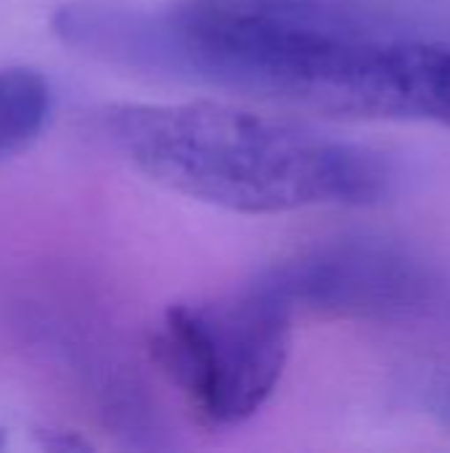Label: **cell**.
Returning <instances> with one entry per match:
<instances>
[{
    "instance_id": "obj_1",
    "label": "cell",
    "mask_w": 450,
    "mask_h": 453,
    "mask_svg": "<svg viewBox=\"0 0 450 453\" xmlns=\"http://www.w3.org/2000/svg\"><path fill=\"white\" fill-rule=\"evenodd\" d=\"M53 32L95 61L297 109L450 127V40L374 27L318 0H80Z\"/></svg>"
},
{
    "instance_id": "obj_3",
    "label": "cell",
    "mask_w": 450,
    "mask_h": 453,
    "mask_svg": "<svg viewBox=\"0 0 450 453\" xmlns=\"http://www.w3.org/2000/svg\"><path fill=\"white\" fill-rule=\"evenodd\" d=\"M294 311L255 279L233 295L172 305L151 342L167 380L212 427L255 417L284 374Z\"/></svg>"
},
{
    "instance_id": "obj_5",
    "label": "cell",
    "mask_w": 450,
    "mask_h": 453,
    "mask_svg": "<svg viewBox=\"0 0 450 453\" xmlns=\"http://www.w3.org/2000/svg\"><path fill=\"white\" fill-rule=\"evenodd\" d=\"M50 111V88L34 69H0V154L29 143Z\"/></svg>"
},
{
    "instance_id": "obj_4",
    "label": "cell",
    "mask_w": 450,
    "mask_h": 453,
    "mask_svg": "<svg viewBox=\"0 0 450 453\" xmlns=\"http://www.w3.org/2000/svg\"><path fill=\"white\" fill-rule=\"evenodd\" d=\"M294 313L337 319H398L422 311L435 281L406 250L377 239L326 242L257 276Z\"/></svg>"
},
{
    "instance_id": "obj_2",
    "label": "cell",
    "mask_w": 450,
    "mask_h": 453,
    "mask_svg": "<svg viewBox=\"0 0 450 453\" xmlns=\"http://www.w3.org/2000/svg\"><path fill=\"white\" fill-rule=\"evenodd\" d=\"M95 122L146 178L233 212L366 207L393 188L379 151L228 104H111Z\"/></svg>"
}]
</instances>
